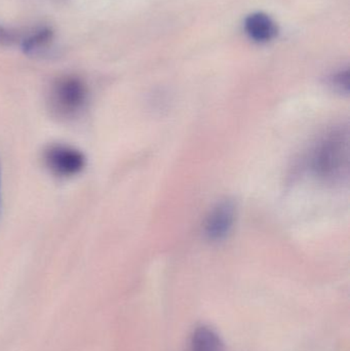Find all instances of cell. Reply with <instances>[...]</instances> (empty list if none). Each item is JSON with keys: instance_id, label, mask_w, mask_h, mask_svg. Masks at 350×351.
<instances>
[{"instance_id": "1", "label": "cell", "mask_w": 350, "mask_h": 351, "mask_svg": "<svg viewBox=\"0 0 350 351\" xmlns=\"http://www.w3.org/2000/svg\"><path fill=\"white\" fill-rule=\"evenodd\" d=\"M349 142L345 129H335L327 134L312 156L314 172L328 181L340 179L349 167Z\"/></svg>"}, {"instance_id": "2", "label": "cell", "mask_w": 350, "mask_h": 351, "mask_svg": "<svg viewBox=\"0 0 350 351\" xmlns=\"http://www.w3.org/2000/svg\"><path fill=\"white\" fill-rule=\"evenodd\" d=\"M88 102L86 84L76 76H64L51 86L49 108L53 117L72 119L78 117Z\"/></svg>"}, {"instance_id": "3", "label": "cell", "mask_w": 350, "mask_h": 351, "mask_svg": "<svg viewBox=\"0 0 350 351\" xmlns=\"http://www.w3.org/2000/svg\"><path fill=\"white\" fill-rule=\"evenodd\" d=\"M43 162L51 174L61 178L73 177L86 168V158L77 148L66 144L47 146L42 154Z\"/></svg>"}, {"instance_id": "4", "label": "cell", "mask_w": 350, "mask_h": 351, "mask_svg": "<svg viewBox=\"0 0 350 351\" xmlns=\"http://www.w3.org/2000/svg\"><path fill=\"white\" fill-rule=\"evenodd\" d=\"M236 217V208L232 202L218 204L210 213L205 223V234L212 241L225 239L232 230Z\"/></svg>"}, {"instance_id": "5", "label": "cell", "mask_w": 350, "mask_h": 351, "mask_svg": "<svg viewBox=\"0 0 350 351\" xmlns=\"http://www.w3.org/2000/svg\"><path fill=\"white\" fill-rule=\"evenodd\" d=\"M245 29L249 36L257 43H267L277 34V25L264 12L250 14L245 22Z\"/></svg>"}, {"instance_id": "6", "label": "cell", "mask_w": 350, "mask_h": 351, "mask_svg": "<svg viewBox=\"0 0 350 351\" xmlns=\"http://www.w3.org/2000/svg\"><path fill=\"white\" fill-rule=\"evenodd\" d=\"M189 351H224V348L219 335L211 328L203 326L193 332Z\"/></svg>"}, {"instance_id": "7", "label": "cell", "mask_w": 350, "mask_h": 351, "mask_svg": "<svg viewBox=\"0 0 350 351\" xmlns=\"http://www.w3.org/2000/svg\"><path fill=\"white\" fill-rule=\"evenodd\" d=\"M53 37L51 29L42 28L36 31L34 34L30 35L23 40L22 49L26 55H35L39 53Z\"/></svg>"}, {"instance_id": "8", "label": "cell", "mask_w": 350, "mask_h": 351, "mask_svg": "<svg viewBox=\"0 0 350 351\" xmlns=\"http://www.w3.org/2000/svg\"><path fill=\"white\" fill-rule=\"evenodd\" d=\"M333 86L340 90L341 93H349V70L339 72L332 80Z\"/></svg>"}, {"instance_id": "9", "label": "cell", "mask_w": 350, "mask_h": 351, "mask_svg": "<svg viewBox=\"0 0 350 351\" xmlns=\"http://www.w3.org/2000/svg\"><path fill=\"white\" fill-rule=\"evenodd\" d=\"M14 39H16V36H14V33L0 26V45H10L14 43Z\"/></svg>"}, {"instance_id": "10", "label": "cell", "mask_w": 350, "mask_h": 351, "mask_svg": "<svg viewBox=\"0 0 350 351\" xmlns=\"http://www.w3.org/2000/svg\"><path fill=\"white\" fill-rule=\"evenodd\" d=\"M1 168H0V212H1Z\"/></svg>"}]
</instances>
